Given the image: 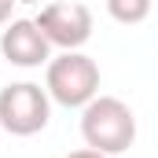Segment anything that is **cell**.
<instances>
[{"label": "cell", "instance_id": "obj_1", "mask_svg": "<svg viewBox=\"0 0 158 158\" xmlns=\"http://www.w3.org/2000/svg\"><path fill=\"white\" fill-rule=\"evenodd\" d=\"M81 136L92 151L121 155L136 140V118H132L129 103H121L114 96H96L81 110Z\"/></svg>", "mask_w": 158, "mask_h": 158}, {"label": "cell", "instance_id": "obj_2", "mask_svg": "<svg viewBox=\"0 0 158 158\" xmlns=\"http://www.w3.org/2000/svg\"><path fill=\"white\" fill-rule=\"evenodd\" d=\"M44 88L63 107H88L99 92V66H96V59H88L81 52H63V55L48 59Z\"/></svg>", "mask_w": 158, "mask_h": 158}, {"label": "cell", "instance_id": "obj_3", "mask_svg": "<svg viewBox=\"0 0 158 158\" xmlns=\"http://www.w3.org/2000/svg\"><path fill=\"white\" fill-rule=\"evenodd\" d=\"M48 88H40L33 81H19L0 88V125L11 136H33L48 125L52 103H48Z\"/></svg>", "mask_w": 158, "mask_h": 158}, {"label": "cell", "instance_id": "obj_4", "mask_svg": "<svg viewBox=\"0 0 158 158\" xmlns=\"http://www.w3.org/2000/svg\"><path fill=\"white\" fill-rule=\"evenodd\" d=\"M40 26V33L63 52H77L85 40L92 37V11L77 4V0H59L40 7V15L33 19Z\"/></svg>", "mask_w": 158, "mask_h": 158}, {"label": "cell", "instance_id": "obj_5", "mask_svg": "<svg viewBox=\"0 0 158 158\" xmlns=\"http://www.w3.org/2000/svg\"><path fill=\"white\" fill-rule=\"evenodd\" d=\"M0 52L11 66H22V70H33L40 63L52 59V40L40 33V26L33 19H15L4 33H0Z\"/></svg>", "mask_w": 158, "mask_h": 158}, {"label": "cell", "instance_id": "obj_6", "mask_svg": "<svg viewBox=\"0 0 158 158\" xmlns=\"http://www.w3.org/2000/svg\"><path fill=\"white\" fill-rule=\"evenodd\" d=\"M107 11L121 26H136L151 15V0H107Z\"/></svg>", "mask_w": 158, "mask_h": 158}, {"label": "cell", "instance_id": "obj_7", "mask_svg": "<svg viewBox=\"0 0 158 158\" xmlns=\"http://www.w3.org/2000/svg\"><path fill=\"white\" fill-rule=\"evenodd\" d=\"M15 4H19V0H0V26L11 19V7H15Z\"/></svg>", "mask_w": 158, "mask_h": 158}, {"label": "cell", "instance_id": "obj_8", "mask_svg": "<svg viewBox=\"0 0 158 158\" xmlns=\"http://www.w3.org/2000/svg\"><path fill=\"white\" fill-rule=\"evenodd\" d=\"M66 158H110V155H103V151H92V147H85V151H74V155H66Z\"/></svg>", "mask_w": 158, "mask_h": 158}, {"label": "cell", "instance_id": "obj_9", "mask_svg": "<svg viewBox=\"0 0 158 158\" xmlns=\"http://www.w3.org/2000/svg\"><path fill=\"white\" fill-rule=\"evenodd\" d=\"M19 4H40V0H19Z\"/></svg>", "mask_w": 158, "mask_h": 158}]
</instances>
